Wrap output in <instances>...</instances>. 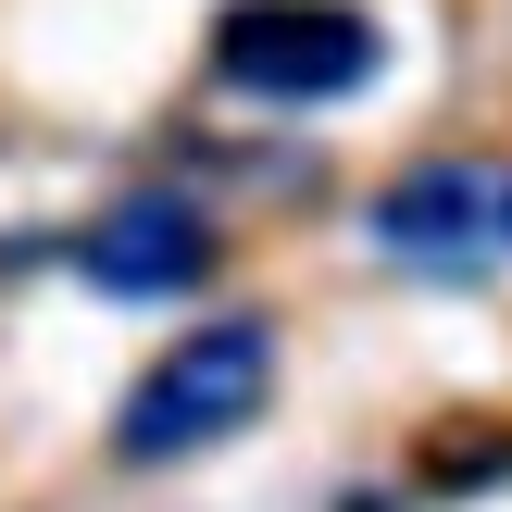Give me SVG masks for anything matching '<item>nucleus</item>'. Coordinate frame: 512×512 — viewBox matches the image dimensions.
Returning a JSON list of instances; mask_svg holds the SVG:
<instances>
[{
    "instance_id": "nucleus-1",
    "label": "nucleus",
    "mask_w": 512,
    "mask_h": 512,
    "mask_svg": "<svg viewBox=\"0 0 512 512\" xmlns=\"http://www.w3.org/2000/svg\"><path fill=\"white\" fill-rule=\"evenodd\" d=\"M263 388H275V325H263V313H225V325H200V338H175L163 363L125 388L113 450H125L138 475H163V463H188V450L238 438V425L263 413Z\"/></svg>"
},
{
    "instance_id": "nucleus-2",
    "label": "nucleus",
    "mask_w": 512,
    "mask_h": 512,
    "mask_svg": "<svg viewBox=\"0 0 512 512\" xmlns=\"http://www.w3.org/2000/svg\"><path fill=\"white\" fill-rule=\"evenodd\" d=\"M388 38H375L350 0H238L213 38V75L238 100H275V113H325V100L375 88Z\"/></svg>"
},
{
    "instance_id": "nucleus-3",
    "label": "nucleus",
    "mask_w": 512,
    "mask_h": 512,
    "mask_svg": "<svg viewBox=\"0 0 512 512\" xmlns=\"http://www.w3.org/2000/svg\"><path fill=\"white\" fill-rule=\"evenodd\" d=\"M375 250L400 275H500L512 263V163L500 150H450V163H413L400 188H375Z\"/></svg>"
},
{
    "instance_id": "nucleus-4",
    "label": "nucleus",
    "mask_w": 512,
    "mask_h": 512,
    "mask_svg": "<svg viewBox=\"0 0 512 512\" xmlns=\"http://www.w3.org/2000/svg\"><path fill=\"white\" fill-rule=\"evenodd\" d=\"M75 263H88L100 300H188L200 275H213V225H200V200L138 188V200H113V213L75 238Z\"/></svg>"
}]
</instances>
